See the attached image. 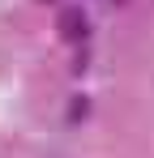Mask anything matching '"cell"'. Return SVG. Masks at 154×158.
Listing matches in <instances>:
<instances>
[{
    "label": "cell",
    "mask_w": 154,
    "mask_h": 158,
    "mask_svg": "<svg viewBox=\"0 0 154 158\" xmlns=\"http://www.w3.org/2000/svg\"><path fill=\"white\" fill-rule=\"evenodd\" d=\"M60 30H64V39H81L86 34V13L81 9H64L60 13Z\"/></svg>",
    "instance_id": "6da1fadb"
}]
</instances>
